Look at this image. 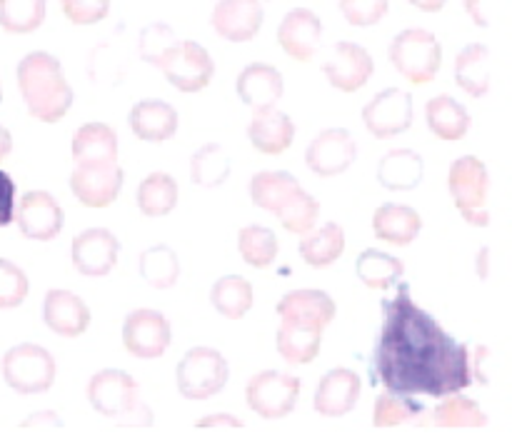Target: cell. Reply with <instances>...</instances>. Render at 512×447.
<instances>
[{"label": "cell", "instance_id": "cell-25", "mask_svg": "<svg viewBox=\"0 0 512 447\" xmlns=\"http://www.w3.org/2000/svg\"><path fill=\"white\" fill-rule=\"evenodd\" d=\"M303 190L300 180L295 175L285 173V170H260L250 178L248 193L258 208L268 210V213L280 215L290 203L295 200V195Z\"/></svg>", "mask_w": 512, "mask_h": 447}, {"label": "cell", "instance_id": "cell-37", "mask_svg": "<svg viewBox=\"0 0 512 447\" xmlns=\"http://www.w3.org/2000/svg\"><path fill=\"white\" fill-rule=\"evenodd\" d=\"M178 183L173 175L163 173H150L138 185V208L145 218H163V215L173 213L178 205Z\"/></svg>", "mask_w": 512, "mask_h": 447}, {"label": "cell", "instance_id": "cell-40", "mask_svg": "<svg viewBox=\"0 0 512 447\" xmlns=\"http://www.w3.org/2000/svg\"><path fill=\"white\" fill-rule=\"evenodd\" d=\"M45 0H0V28L10 35L35 33L45 23Z\"/></svg>", "mask_w": 512, "mask_h": 447}, {"label": "cell", "instance_id": "cell-9", "mask_svg": "<svg viewBox=\"0 0 512 447\" xmlns=\"http://www.w3.org/2000/svg\"><path fill=\"white\" fill-rule=\"evenodd\" d=\"M165 80L180 93H200L215 75V63L208 50L195 40H178L173 50L160 63Z\"/></svg>", "mask_w": 512, "mask_h": 447}, {"label": "cell", "instance_id": "cell-38", "mask_svg": "<svg viewBox=\"0 0 512 447\" xmlns=\"http://www.w3.org/2000/svg\"><path fill=\"white\" fill-rule=\"evenodd\" d=\"M140 275L155 290H170L180 278L178 253L168 245H153L140 253Z\"/></svg>", "mask_w": 512, "mask_h": 447}, {"label": "cell", "instance_id": "cell-20", "mask_svg": "<svg viewBox=\"0 0 512 447\" xmlns=\"http://www.w3.org/2000/svg\"><path fill=\"white\" fill-rule=\"evenodd\" d=\"M43 320L60 338H80L90 325V308L70 290H48L43 300Z\"/></svg>", "mask_w": 512, "mask_h": 447}, {"label": "cell", "instance_id": "cell-5", "mask_svg": "<svg viewBox=\"0 0 512 447\" xmlns=\"http://www.w3.org/2000/svg\"><path fill=\"white\" fill-rule=\"evenodd\" d=\"M448 188L465 223H470L473 228H488L490 213L485 203H488L490 175L483 160L475 155H463L455 160L450 165Z\"/></svg>", "mask_w": 512, "mask_h": 447}, {"label": "cell", "instance_id": "cell-3", "mask_svg": "<svg viewBox=\"0 0 512 447\" xmlns=\"http://www.w3.org/2000/svg\"><path fill=\"white\" fill-rule=\"evenodd\" d=\"M88 403L95 413L123 428L153 425V410L140 400V385L125 370H100L88 380Z\"/></svg>", "mask_w": 512, "mask_h": 447}, {"label": "cell", "instance_id": "cell-15", "mask_svg": "<svg viewBox=\"0 0 512 447\" xmlns=\"http://www.w3.org/2000/svg\"><path fill=\"white\" fill-rule=\"evenodd\" d=\"M123 180V168L118 163L75 165L68 185L85 208H108L118 200Z\"/></svg>", "mask_w": 512, "mask_h": 447}, {"label": "cell", "instance_id": "cell-49", "mask_svg": "<svg viewBox=\"0 0 512 447\" xmlns=\"http://www.w3.org/2000/svg\"><path fill=\"white\" fill-rule=\"evenodd\" d=\"M20 425L23 428H63V420L53 410H43V413H35L30 418H25Z\"/></svg>", "mask_w": 512, "mask_h": 447}, {"label": "cell", "instance_id": "cell-45", "mask_svg": "<svg viewBox=\"0 0 512 447\" xmlns=\"http://www.w3.org/2000/svg\"><path fill=\"white\" fill-rule=\"evenodd\" d=\"M390 8V0H340V13L355 28H370L380 23Z\"/></svg>", "mask_w": 512, "mask_h": 447}, {"label": "cell", "instance_id": "cell-18", "mask_svg": "<svg viewBox=\"0 0 512 447\" xmlns=\"http://www.w3.org/2000/svg\"><path fill=\"white\" fill-rule=\"evenodd\" d=\"M263 3L260 0H218L210 15L215 33L230 43H248L263 28Z\"/></svg>", "mask_w": 512, "mask_h": 447}, {"label": "cell", "instance_id": "cell-44", "mask_svg": "<svg viewBox=\"0 0 512 447\" xmlns=\"http://www.w3.org/2000/svg\"><path fill=\"white\" fill-rule=\"evenodd\" d=\"M30 293V280L13 260L0 258V310H13L25 303Z\"/></svg>", "mask_w": 512, "mask_h": 447}, {"label": "cell", "instance_id": "cell-23", "mask_svg": "<svg viewBox=\"0 0 512 447\" xmlns=\"http://www.w3.org/2000/svg\"><path fill=\"white\" fill-rule=\"evenodd\" d=\"M335 310L338 305L323 290H293L280 298L275 313L280 315V320H293V323L325 330L335 320Z\"/></svg>", "mask_w": 512, "mask_h": 447}, {"label": "cell", "instance_id": "cell-17", "mask_svg": "<svg viewBox=\"0 0 512 447\" xmlns=\"http://www.w3.org/2000/svg\"><path fill=\"white\" fill-rule=\"evenodd\" d=\"M323 40V20L310 8H293L278 25V43L298 63L315 58Z\"/></svg>", "mask_w": 512, "mask_h": 447}, {"label": "cell", "instance_id": "cell-27", "mask_svg": "<svg viewBox=\"0 0 512 447\" xmlns=\"http://www.w3.org/2000/svg\"><path fill=\"white\" fill-rule=\"evenodd\" d=\"M75 165L118 163V133L105 123H85L70 143Z\"/></svg>", "mask_w": 512, "mask_h": 447}, {"label": "cell", "instance_id": "cell-54", "mask_svg": "<svg viewBox=\"0 0 512 447\" xmlns=\"http://www.w3.org/2000/svg\"><path fill=\"white\" fill-rule=\"evenodd\" d=\"M0 103H3V83H0Z\"/></svg>", "mask_w": 512, "mask_h": 447}, {"label": "cell", "instance_id": "cell-47", "mask_svg": "<svg viewBox=\"0 0 512 447\" xmlns=\"http://www.w3.org/2000/svg\"><path fill=\"white\" fill-rule=\"evenodd\" d=\"M15 215V180L0 170V228L13 223Z\"/></svg>", "mask_w": 512, "mask_h": 447}, {"label": "cell", "instance_id": "cell-50", "mask_svg": "<svg viewBox=\"0 0 512 447\" xmlns=\"http://www.w3.org/2000/svg\"><path fill=\"white\" fill-rule=\"evenodd\" d=\"M465 13H468V18L473 20L475 25H480V28H488L490 25V15L488 10H485V0H465Z\"/></svg>", "mask_w": 512, "mask_h": 447}, {"label": "cell", "instance_id": "cell-12", "mask_svg": "<svg viewBox=\"0 0 512 447\" xmlns=\"http://www.w3.org/2000/svg\"><path fill=\"white\" fill-rule=\"evenodd\" d=\"M13 220L18 223V230L23 238L38 240V243H48V240L58 238L63 230L65 215L58 200L45 190H30L20 198L15 205Z\"/></svg>", "mask_w": 512, "mask_h": 447}, {"label": "cell", "instance_id": "cell-19", "mask_svg": "<svg viewBox=\"0 0 512 447\" xmlns=\"http://www.w3.org/2000/svg\"><path fill=\"white\" fill-rule=\"evenodd\" d=\"M363 393V380L358 373L348 368H335L325 373L315 393V413L323 418H343L358 405Z\"/></svg>", "mask_w": 512, "mask_h": 447}, {"label": "cell", "instance_id": "cell-46", "mask_svg": "<svg viewBox=\"0 0 512 447\" xmlns=\"http://www.w3.org/2000/svg\"><path fill=\"white\" fill-rule=\"evenodd\" d=\"M65 18L75 25H95L108 18L110 0H60Z\"/></svg>", "mask_w": 512, "mask_h": 447}, {"label": "cell", "instance_id": "cell-32", "mask_svg": "<svg viewBox=\"0 0 512 447\" xmlns=\"http://www.w3.org/2000/svg\"><path fill=\"white\" fill-rule=\"evenodd\" d=\"M428 425V408L410 395L380 393L375 398L373 425L375 428H400V425Z\"/></svg>", "mask_w": 512, "mask_h": 447}, {"label": "cell", "instance_id": "cell-21", "mask_svg": "<svg viewBox=\"0 0 512 447\" xmlns=\"http://www.w3.org/2000/svg\"><path fill=\"white\" fill-rule=\"evenodd\" d=\"M240 100L253 110L275 108L285 93L283 75L275 65L250 63L240 70L238 83H235Z\"/></svg>", "mask_w": 512, "mask_h": 447}, {"label": "cell", "instance_id": "cell-35", "mask_svg": "<svg viewBox=\"0 0 512 447\" xmlns=\"http://www.w3.org/2000/svg\"><path fill=\"white\" fill-rule=\"evenodd\" d=\"M210 303L223 318L243 320L255 303L253 283L243 275H225L210 288Z\"/></svg>", "mask_w": 512, "mask_h": 447}, {"label": "cell", "instance_id": "cell-55", "mask_svg": "<svg viewBox=\"0 0 512 447\" xmlns=\"http://www.w3.org/2000/svg\"><path fill=\"white\" fill-rule=\"evenodd\" d=\"M260 3H263V0H260Z\"/></svg>", "mask_w": 512, "mask_h": 447}, {"label": "cell", "instance_id": "cell-36", "mask_svg": "<svg viewBox=\"0 0 512 447\" xmlns=\"http://www.w3.org/2000/svg\"><path fill=\"white\" fill-rule=\"evenodd\" d=\"M355 273L370 290H390L405 273V263L383 250L368 248L355 260Z\"/></svg>", "mask_w": 512, "mask_h": 447}, {"label": "cell", "instance_id": "cell-26", "mask_svg": "<svg viewBox=\"0 0 512 447\" xmlns=\"http://www.w3.org/2000/svg\"><path fill=\"white\" fill-rule=\"evenodd\" d=\"M423 230V218L415 208L403 203H385L375 210L373 215V233L375 238L385 240L390 245H405L413 243Z\"/></svg>", "mask_w": 512, "mask_h": 447}, {"label": "cell", "instance_id": "cell-24", "mask_svg": "<svg viewBox=\"0 0 512 447\" xmlns=\"http://www.w3.org/2000/svg\"><path fill=\"white\" fill-rule=\"evenodd\" d=\"M248 140L263 155H283L295 140V123L288 113L275 108L255 110L248 123Z\"/></svg>", "mask_w": 512, "mask_h": 447}, {"label": "cell", "instance_id": "cell-16", "mask_svg": "<svg viewBox=\"0 0 512 447\" xmlns=\"http://www.w3.org/2000/svg\"><path fill=\"white\" fill-rule=\"evenodd\" d=\"M325 80L333 85L340 93H355L363 88L375 73L373 55L358 43L350 40H340L335 48L330 50V58L323 63Z\"/></svg>", "mask_w": 512, "mask_h": 447}, {"label": "cell", "instance_id": "cell-10", "mask_svg": "<svg viewBox=\"0 0 512 447\" xmlns=\"http://www.w3.org/2000/svg\"><path fill=\"white\" fill-rule=\"evenodd\" d=\"M173 340L170 320L160 310L140 308L128 313L123 323V345L133 358L155 360L163 358Z\"/></svg>", "mask_w": 512, "mask_h": 447}, {"label": "cell", "instance_id": "cell-4", "mask_svg": "<svg viewBox=\"0 0 512 447\" xmlns=\"http://www.w3.org/2000/svg\"><path fill=\"white\" fill-rule=\"evenodd\" d=\"M388 58L408 83L428 85L443 65V45L430 30L408 28L395 35Z\"/></svg>", "mask_w": 512, "mask_h": 447}, {"label": "cell", "instance_id": "cell-13", "mask_svg": "<svg viewBox=\"0 0 512 447\" xmlns=\"http://www.w3.org/2000/svg\"><path fill=\"white\" fill-rule=\"evenodd\" d=\"M358 158V145L345 128H328L310 140L305 150V165L318 178L343 175Z\"/></svg>", "mask_w": 512, "mask_h": 447}, {"label": "cell", "instance_id": "cell-39", "mask_svg": "<svg viewBox=\"0 0 512 447\" xmlns=\"http://www.w3.org/2000/svg\"><path fill=\"white\" fill-rule=\"evenodd\" d=\"M230 175V155L223 145L205 143L190 158V180L200 188H218Z\"/></svg>", "mask_w": 512, "mask_h": 447}, {"label": "cell", "instance_id": "cell-1", "mask_svg": "<svg viewBox=\"0 0 512 447\" xmlns=\"http://www.w3.org/2000/svg\"><path fill=\"white\" fill-rule=\"evenodd\" d=\"M383 310L373 368L375 380L388 393L440 400L473 385L468 345L445 333L438 320L415 303L410 285H400Z\"/></svg>", "mask_w": 512, "mask_h": 447}, {"label": "cell", "instance_id": "cell-6", "mask_svg": "<svg viewBox=\"0 0 512 447\" xmlns=\"http://www.w3.org/2000/svg\"><path fill=\"white\" fill-rule=\"evenodd\" d=\"M3 380L18 395H43L55 383V358L35 343H20L3 355Z\"/></svg>", "mask_w": 512, "mask_h": 447}, {"label": "cell", "instance_id": "cell-42", "mask_svg": "<svg viewBox=\"0 0 512 447\" xmlns=\"http://www.w3.org/2000/svg\"><path fill=\"white\" fill-rule=\"evenodd\" d=\"M178 35L175 30L170 28L168 23H150L140 30V40H138V50L140 58L145 60L148 65H155L160 68V63L165 60V55L178 45Z\"/></svg>", "mask_w": 512, "mask_h": 447}, {"label": "cell", "instance_id": "cell-41", "mask_svg": "<svg viewBox=\"0 0 512 447\" xmlns=\"http://www.w3.org/2000/svg\"><path fill=\"white\" fill-rule=\"evenodd\" d=\"M238 250L245 263L265 270L278 258V238L265 225H245L238 233Z\"/></svg>", "mask_w": 512, "mask_h": 447}, {"label": "cell", "instance_id": "cell-22", "mask_svg": "<svg viewBox=\"0 0 512 447\" xmlns=\"http://www.w3.org/2000/svg\"><path fill=\"white\" fill-rule=\"evenodd\" d=\"M128 125L145 143H165L178 133V110L165 100L145 98L130 108Z\"/></svg>", "mask_w": 512, "mask_h": 447}, {"label": "cell", "instance_id": "cell-14", "mask_svg": "<svg viewBox=\"0 0 512 447\" xmlns=\"http://www.w3.org/2000/svg\"><path fill=\"white\" fill-rule=\"evenodd\" d=\"M120 240L108 228H88L70 243V260L85 278H105L118 265Z\"/></svg>", "mask_w": 512, "mask_h": 447}, {"label": "cell", "instance_id": "cell-34", "mask_svg": "<svg viewBox=\"0 0 512 447\" xmlns=\"http://www.w3.org/2000/svg\"><path fill=\"white\" fill-rule=\"evenodd\" d=\"M300 258L310 268H328L335 260H340L345 250V233L338 223H325L323 228L308 230L300 238Z\"/></svg>", "mask_w": 512, "mask_h": 447}, {"label": "cell", "instance_id": "cell-2", "mask_svg": "<svg viewBox=\"0 0 512 447\" xmlns=\"http://www.w3.org/2000/svg\"><path fill=\"white\" fill-rule=\"evenodd\" d=\"M18 88L28 113L40 123H58L73 105L75 93L65 80L63 65L45 50L28 53L18 63Z\"/></svg>", "mask_w": 512, "mask_h": 447}, {"label": "cell", "instance_id": "cell-28", "mask_svg": "<svg viewBox=\"0 0 512 447\" xmlns=\"http://www.w3.org/2000/svg\"><path fill=\"white\" fill-rule=\"evenodd\" d=\"M423 175V155L408 148L390 150L378 163V183L388 190H398V193H408V190L418 188L423 183Z\"/></svg>", "mask_w": 512, "mask_h": 447}, {"label": "cell", "instance_id": "cell-29", "mask_svg": "<svg viewBox=\"0 0 512 447\" xmlns=\"http://www.w3.org/2000/svg\"><path fill=\"white\" fill-rule=\"evenodd\" d=\"M275 345H278V353L285 363L308 365L318 358L320 345H323V330L313 328V325L283 320L278 335H275Z\"/></svg>", "mask_w": 512, "mask_h": 447}, {"label": "cell", "instance_id": "cell-8", "mask_svg": "<svg viewBox=\"0 0 512 447\" xmlns=\"http://www.w3.org/2000/svg\"><path fill=\"white\" fill-rule=\"evenodd\" d=\"M298 375L278 373V370H263L255 373L245 385V403L258 418L283 420L295 410L300 398Z\"/></svg>", "mask_w": 512, "mask_h": 447}, {"label": "cell", "instance_id": "cell-48", "mask_svg": "<svg viewBox=\"0 0 512 447\" xmlns=\"http://www.w3.org/2000/svg\"><path fill=\"white\" fill-rule=\"evenodd\" d=\"M198 430H243L245 423L233 413H210L195 423Z\"/></svg>", "mask_w": 512, "mask_h": 447}, {"label": "cell", "instance_id": "cell-51", "mask_svg": "<svg viewBox=\"0 0 512 447\" xmlns=\"http://www.w3.org/2000/svg\"><path fill=\"white\" fill-rule=\"evenodd\" d=\"M475 268H478L480 278L488 280V275H490V248L488 245H483V248H480L478 260H475Z\"/></svg>", "mask_w": 512, "mask_h": 447}, {"label": "cell", "instance_id": "cell-43", "mask_svg": "<svg viewBox=\"0 0 512 447\" xmlns=\"http://www.w3.org/2000/svg\"><path fill=\"white\" fill-rule=\"evenodd\" d=\"M318 218H320V203L313 198V195L305 193V190H300V193L295 195L293 203L278 215L280 225H283L288 233H295V235H305L308 230H313L315 223H318Z\"/></svg>", "mask_w": 512, "mask_h": 447}, {"label": "cell", "instance_id": "cell-33", "mask_svg": "<svg viewBox=\"0 0 512 447\" xmlns=\"http://www.w3.org/2000/svg\"><path fill=\"white\" fill-rule=\"evenodd\" d=\"M428 425L435 428H485L488 415L483 413L473 398L463 393H453L440 398L433 413H428Z\"/></svg>", "mask_w": 512, "mask_h": 447}, {"label": "cell", "instance_id": "cell-53", "mask_svg": "<svg viewBox=\"0 0 512 447\" xmlns=\"http://www.w3.org/2000/svg\"><path fill=\"white\" fill-rule=\"evenodd\" d=\"M10 153H13V135H10L8 128L0 125V163H3Z\"/></svg>", "mask_w": 512, "mask_h": 447}, {"label": "cell", "instance_id": "cell-30", "mask_svg": "<svg viewBox=\"0 0 512 447\" xmlns=\"http://www.w3.org/2000/svg\"><path fill=\"white\" fill-rule=\"evenodd\" d=\"M490 53L488 45L470 43L455 58V83L473 98H483L490 90Z\"/></svg>", "mask_w": 512, "mask_h": 447}, {"label": "cell", "instance_id": "cell-31", "mask_svg": "<svg viewBox=\"0 0 512 447\" xmlns=\"http://www.w3.org/2000/svg\"><path fill=\"white\" fill-rule=\"evenodd\" d=\"M425 123L440 140H463L470 130V113L450 95H435L425 103Z\"/></svg>", "mask_w": 512, "mask_h": 447}, {"label": "cell", "instance_id": "cell-7", "mask_svg": "<svg viewBox=\"0 0 512 447\" xmlns=\"http://www.w3.org/2000/svg\"><path fill=\"white\" fill-rule=\"evenodd\" d=\"M230 378V365L225 355L215 348H190L175 370L178 390L185 400H210L225 388Z\"/></svg>", "mask_w": 512, "mask_h": 447}, {"label": "cell", "instance_id": "cell-52", "mask_svg": "<svg viewBox=\"0 0 512 447\" xmlns=\"http://www.w3.org/2000/svg\"><path fill=\"white\" fill-rule=\"evenodd\" d=\"M408 3L423 13H440L445 8V0H408Z\"/></svg>", "mask_w": 512, "mask_h": 447}, {"label": "cell", "instance_id": "cell-11", "mask_svg": "<svg viewBox=\"0 0 512 447\" xmlns=\"http://www.w3.org/2000/svg\"><path fill=\"white\" fill-rule=\"evenodd\" d=\"M413 95L400 88H385L365 103L363 123L378 140H390L413 125Z\"/></svg>", "mask_w": 512, "mask_h": 447}]
</instances>
